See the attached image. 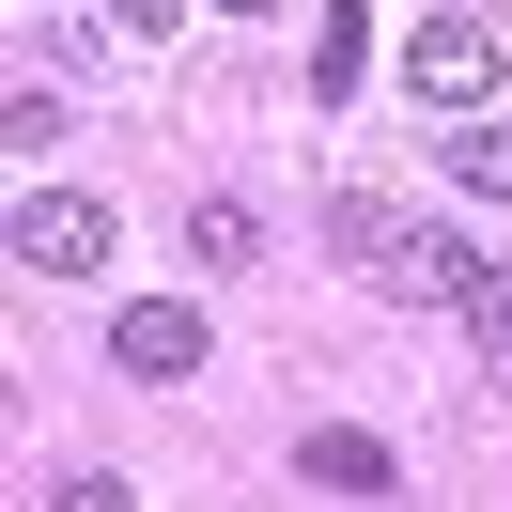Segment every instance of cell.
<instances>
[{"mask_svg":"<svg viewBox=\"0 0 512 512\" xmlns=\"http://www.w3.org/2000/svg\"><path fill=\"white\" fill-rule=\"evenodd\" d=\"M16 264H32V280H94L109 264V202L94 187H32L16 202Z\"/></svg>","mask_w":512,"mask_h":512,"instance_id":"obj_4","label":"cell"},{"mask_svg":"<svg viewBox=\"0 0 512 512\" xmlns=\"http://www.w3.org/2000/svg\"><path fill=\"white\" fill-rule=\"evenodd\" d=\"M435 171H450L466 202H512V109H466V125L435 140Z\"/></svg>","mask_w":512,"mask_h":512,"instance_id":"obj_7","label":"cell"},{"mask_svg":"<svg viewBox=\"0 0 512 512\" xmlns=\"http://www.w3.org/2000/svg\"><path fill=\"white\" fill-rule=\"evenodd\" d=\"M202 357H218L202 295H125V311H109V373H140V388H187Z\"/></svg>","mask_w":512,"mask_h":512,"instance_id":"obj_2","label":"cell"},{"mask_svg":"<svg viewBox=\"0 0 512 512\" xmlns=\"http://www.w3.org/2000/svg\"><path fill=\"white\" fill-rule=\"evenodd\" d=\"M47 512H140V497H125V466H63V481H47Z\"/></svg>","mask_w":512,"mask_h":512,"instance_id":"obj_10","label":"cell"},{"mask_svg":"<svg viewBox=\"0 0 512 512\" xmlns=\"http://www.w3.org/2000/svg\"><path fill=\"white\" fill-rule=\"evenodd\" d=\"M249 249H264L249 202H202V218H187V264H249Z\"/></svg>","mask_w":512,"mask_h":512,"instance_id":"obj_9","label":"cell"},{"mask_svg":"<svg viewBox=\"0 0 512 512\" xmlns=\"http://www.w3.org/2000/svg\"><path fill=\"white\" fill-rule=\"evenodd\" d=\"M466 326H481V357L512 373V249H481V280H466Z\"/></svg>","mask_w":512,"mask_h":512,"instance_id":"obj_8","label":"cell"},{"mask_svg":"<svg viewBox=\"0 0 512 512\" xmlns=\"http://www.w3.org/2000/svg\"><path fill=\"white\" fill-rule=\"evenodd\" d=\"M404 94L450 109V125L497 109V32H481V16H419V32H404Z\"/></svg>","mask_w":512,"mask_h":512,"instance_id":"obj_3","label":"cell"},{"mask_svg":"<svg viewBox=\"0 0 512 512\" xmlns=\"http://www.w3.org/2000/svg\"><path fill=\"white\" fill-rule=\"evenodd\" d=\"M373 78V0H311V109H342Z\"/></svg>","mask_w":512,"mask_h":512,"instance_id":"obj_6","label":"cell"},{"mask_svg":"<svg viewBox=\"0 0 512 512\" xmlns=\"http://www.w3.org/2000/svg\"><path fill=\"white\" fill-rule=\"evenodd\" d=\"M218 16H280V0H218Z\"/></svg>","mask_w":512,"mask_h":512,"instance_id":"obj_12","label":"cell"},{"mask_svg":"<svg viewBox=\"0 0 512 512\" xmlns=\"http://www.w3.org/2000/svg\"><path fill=\"white\" fill-rule=\"evenodd\" d=\"M326 249L373 264V295H404V311H466V280H481V249L450 218H404V202H373V187L326 202Z\"/></svg>","mask_w":512,"mask_h":512,"instance_id":"obj_1","label":"cell"},{"mask_svg":"<svg viewBox=\"0 0 512 512\" xmlns=\"http://www.w3.org/2000/svg\"><path fill=\"white\" fill-rule=\"evenodd\" d=\"M109 32H187V0H109Z\"/></svg>","mask_w":512,"mask_h":512,"instance_id":"obj_11","label":"cell"},{"mask_svg":"<svg viewBox=\"0 0 512 512\" xmlns=\"http://www.w3.org/2000/svg\"><path fill=\"white\" fill-rule=\"evenodd\" d=\"M295 466H311L326 497H388V481H404V450L357 435V419H311V435H295Z\"/></svg>","mask_w":512,"mask_h":512,"instance_id":"obj_5","label":"cell"}]
</instances>
